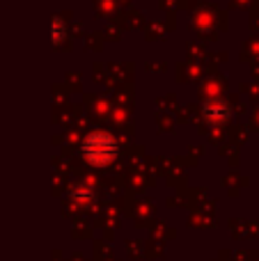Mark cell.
I'll use <instances>...</instances> for the list:
<instances>
[{
  "mask_svg": "<svg viewBox=\"0 0 259 261\" xmlns=\"http://www.w3.org/2000/svg\"><path fill=\"white\" fill-rule=\"evenodd\" d=\"M117 153V144H115V138L108 133H92L85 138L83 142V156L87 158L94 165H106L110 163Z\"/></svg>",
  "mask_w": 259,
  "mask_h": 261,
  "instance_id": "1",
  "label": "cell"
}]
</instances>
